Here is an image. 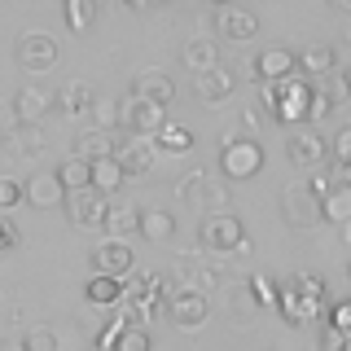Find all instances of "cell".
Masks as SVG:
<instances>
[{"label": "cell", "instance_id": "27", "mask_svg": "<svg viewBox=\"0 0 351 351\" xmlns=\"http://www.w3.org/2000/svg\"><path fill=\"white\" fill-rule=\"evenodd\" d=\"M180 62L189 66V71H206V66H215L219 62V49H215V40L211 36H193L189 44H184V53H180Z\"/></svg>", "mask_w": 351, "mask_h": 351}, {"label": "cell", "instance_id": "18", "mask_svg": "<svg viewBox=\"0 0 351 351\" xmlns=\"http://www.w3.org/2000/svg\"><path fill=\"white\" fill-rule=\"evenodd\" d=\"M132 97L154 101V106H171L176 101V84H171V75H162V71H141L136 84H132Z\"/></svg>", "mask_w": 351, "mask_h": 351}, {"label": "cell", "instance_id": "29", "mask_svg": "<svg viewBox=\"0 0 351 351\" xmlns=\"http://www.w3.org/2000/svg\"><path fill=\"white\" fill-rule=\"evenodd\" d=\"M136 224H141V206H110V211H106L110 237H132Z\"/></svg>", "mask_w": 351, "mask_h": 351}, {"label": "cell", "instance_id": "6", "mask_svg": "<svg viewBox=\"0 0 351 351\" xmlns=\"http://www.w3.org/2000/svg\"><path fill=\"white\" fill-rule=\"evenodd\" d=\"M97 351H149V329L132 321V312H119L110 329L97 334Z\"/></svg>", "mask_w": 351, "mask_h": 351}, {"label": "cell", "instance_id": "11", "mask_svg": "<svg viewBox=\"0 0 351 351\" xmlns=\"http://www.w3.org/2000/svg\"><path fill=\"white\" fill-rule=\"evenodd\" d=\"M132 263H136V255H132V246L123 237H110V241H101V246L93 250V272H101V277H119V281H123L132 272Z\"/></svg>", "mask_w": 351, "mask_h": 351}, {"label": "cell", "instance_id": "24", "mask_svg": "<svg viewBox=\"0 0 351 351\" xmlns=\"http://www.w3.org/2000/svg\"><path fill=\"white\" fill-rule=\"evenodd\" d=\"M93 101H97V93H93V84H84V80L66 84L62 93H53V106H58L62 114H84V110H93Z\"/></svg>", "mask_w": 351, "mask_h": 351}, {"label": "cell", "instance_id": "41", "mask_svg": "<svg viewBox=\"0 0 351 351\" xmlns=\"http://www.w3.org/2000/svg\"><path fill=\"white\" fill-rule=\"evenodd\" d=\"M329 329H351V303H334V307H329Z\"/></svg>", "mask_w": 351, "mask_h": 351}, {"label": "cell", "instance_id": "10", "mask_svg": "<svg viewBox=\"0 0 351 351\" xmlns=\"http://www.w3.org/2000/svg\"><path fill=\"white\" fill-rule=\"evenodd\" d=\"M193 93L202 97L206 106H219V101H228V97L237 93V75L228 71L224 62H215V66H206V71L193 75Z\"/></svg>", "mask_w": 351, "mask_h": 351}, {"label": "cell", "instance_id": "19", "mask_svg": "<svg viewBox=\"0 0 351 351\" xmlns=\"http://www.w3.org/2000/svg\"><path fill=\"white\" fill-rule=\"evenodd\" d=\"M49 110H53V93H44V88H18V97H14L18 123H40Z\"/></svg>", "mask_w": 351, "mask_h": 351}, {"label": "cell", "instance_id": "35", "mask_svg": "<svg viewBox=\"0 0 351 351\" xmlns=\"http://www.w3.org/2000/svg\"><path fill=\"white\" fill-rule=\"evenodd\" d=\"M58 180L66 184V193H71V189H88V162L80 158V154H75V158H66L62 167H58Z\"/></svg>", "mask_w": 351, "mask_h": 351}, {"label": "cell", "instance_id": "2", "mask_svg": "<svg viewBox=\"0 0 351 351\" xmlns=\"http://www.w3.org/2000/svg\"><path fill=\"white\" fill-rule=\"evenodd\" d=\"M197 241L206 255H228V250H250V237L241 228V219L233 211H211L197 224Z\"/></svg>", "mask_w": 351, "mask_h": 351}, {"label": "cell", "instance_id": "38", "mask_svg": "<svg viewBox=\"0 0 351 351\" xmlns=\"http://www.w3.org/2000/svg\"><path fill=\"white\" fill-rule=\"evenodd\" d=\"M22 347L27 351H58V334H53L49 325H36L27 338H22Z\"/></svg>", "mask_w": 351, "mask_h": 351}, {"label": "cell", "instance_id": "9", "mask_svg": "<svg viewBox=\"0 0 351 351\" xmlns=\"http://www.w3.org/2000/svg\"><path fill=\"white\" fill-rule=\"evenodd\" d=\"M162 312L176 321V329H197V325H206V316H211V303H206V294H197V290H176Z\"/></svg>", "mask_w": 351, "mask_h": 351}, {"label": "cell", "instance_id": "15", "mask_svg": "<svg viewBox=\"0 0 351 351\" xmlns=\"http://www.w3.org/2000/svg\"><path fill=\"white\" fill-rule=\"evenodd\" d=\"M290 158H294V167L316 171L321 162H329V141L316 136V132H294L290 136Z\"/></svg>", "mask_w": 351, "mask_h": 351}, {"label": "cell", "instance_id": "44", "mask_svg": "<svg viewBox=\"0 0 351 351\" xmlns=\"http://www.w3.org/2000/svg\"><path fill=\"white\" fill-rule=\"evenodd\" d=\"M329 5H334V9H351V0H329Z\"/></svg>", "mask_w": 351, "mask_h": 351}, {"label": "cell", "instance_id": "12", "mask_svg": "<svg viewBox=\"0 0 351 351\" xmlns=\"http://www.w3.org/2000/svg\"><path fill=\"white\" fill-rule=\"evenodd\" d=\"M215 31H219L224 40H255L259 18L250 14L246 5H233V0H228V5L215 9Z\"/></svg>", "mask_w": 351, "mask_h": 351}, {"label": "cell", "instance_id": "43", "mask_svg": "<svg viewBox=\"0 0 351 351\" xmlns=\"http://www.w3.org/2000/svg\"><path fill=\"white\" fill-rule=\"evenodd\" d=\"M132 9H145V5H158V0H128Z\"/></svg>", "mask_w": 351, "mask_h": 351}, {"label": "cell", "instance_id": "26", "mask_svg": "<svg viewBox=\"0 0 351 351\" xmlns=\"http://www.w3.org/2000/svg\"><path fill=\"white\" fill-rule=\"evenodd\" d=\"M180 197H184V202H193V206H202V211H211V202H224V189H219V184L211 189V180H206L202 171H193L189 180L180 184Z\"/></svg>", "mask_w": 351, "mask_h": 351}, {"label": "cell", "instance_id": "25", "mask_svg": "<svg viewBox=\"0 0 351 351\" xmlns=\"http://www.w3.org/2000/svg\"><path fill=\"white\" fill-rule=\"evenodd\" d=\"M290 290H294V299L303 303L307 316L321 312V303H325V277H316V272H299V277L290 281Z\"/></svg>", "mask_w": 351, "mask_h": 351}, {"label": "cell", "instance_id": "21", "mask_svg": "<svg viewBox=\"0 0 351 351\" xmlns=\"http://www.w3.org/2000/svg\"><path fill=\"white\" fill-rule=\"evenodd\" d=\"M123 180H128V176H123V167H119V162H114V154H106V158H93V162H88V184H93V189L97 193H119V189H123Z\"/></svg>", "mask_w": 351, "mask_h": 351}, {"label": "cell", "instance_id": "30", "mask_svg": "<svg viewBox=\"0 0 351 351\" xmlns=\"http://www.w3.org/2000/svg\"><path fill=\"white\" fill-rule=\"evenodd\" d=\"M75 154H80L84 162L114 154V132H101V128H97V132H84V136H80V149H75Z\"/></svg>", "mask_w": 351, "mask_h": 351}, {"label": "cell", "instance_id": "28", "mask_svg": "<svg viewBox=\"0 0 351 351\" xmlns=\"http://www.w3.org/2000/svg\"><path fill=\"white\" fill-rule=\"evenodd\" d=\"M149 145H154V149H167V154H189V149H193V132L180 128V123H162L158 132H154Z\"/></svg>", "mask_w": 351, "mask_h": 351}, {"label": "cell", "instance_id": "37", "mask_svg": "<svg viewBox=\"0 0 351 351\" xmlns=\"http://www.w3.org/2000/svg\"><path fill=\"white\" fill-rule=\"evenodd\" d=\"M14 141H18V154H40V149H44V132H40V123H18Z\"/></svg>", "mask_w": 351, "mask_h": 351}, {"label": "cell", "instance_id": "34", "mask_svg": "<svg viewBox=\"0 0 351 351\" xmlns=\"http://www.w3.org/2000/svg\"><path fill=\"white\" fill-rule=\"evenodd\" d=\"M246 290H250V299H255L259 307H277V277H268V272H255V277L246 281Z\"/></svg>", "mask_w": 351, "mask_h": 351}, {"label": "cell", "instance_id": "1", "mask_svg": "<svg viewBox=\"0 0 351 351\" xmlns=\"http://www.w3.org/2000/svg\"><path fill=\"white\" fill-rule=\"evenodd\" d=\"M307 97H312V80L303 75H285V80L259 88V101L268 106L272 123H307Z\"/></svg>", "mask_w": 351, "mask_h": 351}, {"label": "cell", "instance_id": "17", "mask_svg": "<svg viewBox=\"0 0 351 351\" xmlns=\"http://www.w3.org/2000/svg\"><path fill=\"white\" fill-rule=\"evenodd\" d=\"M334 71H338V53L329 44H312V49L294 53V75H303V80H321V75Z\"/></svg>", "mask_w": 351, "mask_h": 351}, {"label": "cell", "instance_id": "39", "mask_svg": "<svg viewBox=\"0 0 351 351\" xmlns=\"http://www.w3.org/2000/svg\"><path fill=\"white\" fill-rule=\"evenodd\" d=\"M18 202H22V184H18V180H5V176H0V211H14Z\"/></svg>", "mask_w": 351, "mask_h": 351}, {"label": "cell", "instance_id": "36", "mask_svg": "<svg viewBox=\"0 0 351 351\" xmlns=\"http://www.w3.org/2000/svg\"><path fill=\"white\" fill-rule=\"evenodd\" d=\"M334 97L325 93V88H312V97H307V123H321V119H329L334 114Z\"/></svg>", "mask_w": 351, "mask_h": 351}, {"label": "cell", "instance_id": "22", "mask_svg": "<svg viewBox=\"0 0 351 351\" xmlns=\"http://www.w3.org/2000/svg\"><path fill=\"white\" fill-rule=\"evenodd\" d=\"M136 233L145 237V241H154V246H167V241L176 237V215L171 211H158V206H145V211H141Z\"/></svg>", "mask_w": 351, "mask_h": 351}, {"label": "cell", "instance_id": "32", "mask_svg": "<svg viewBox=\"0 0 351 351\" xmlns=\"http://www.w3.org/2000/svg\"><path fill=\"white\" fill-rule=\"evenodd\" d=\"M66 27L71 31H88L97 22V0H66Z\"/></svg>", "mask_w": 351, "mask_h": 351}, {"label": "cell", "instance_id": "14", "mask_svg": "<svg viewBox=\"0 0 351 351\" xmlns=\"http://www.w3.org/2000/svg\"><path fill=\"white\" fill-rule=\"evenodd\" d=\"M114 162L123 167V176H145V171L154 167V145H149V136L114 141Z\"/></svg>", "mask_w": 351, "mask_h": 351}, {"label": "cell", "instance_id": "40", "mask_svg": "<svg viewBox=\"0 0 351 351\" xmlns=\"http://www.w3.org/2000/svg\"><path fill=\"white\" fill-rule=\"evenodd\" d=\"M321 347L325 351H351V338H347V329H321Z\"/></svg>", "mask_w": 351, "mask_h": 351}, {"label": "cell", "instance_id": "7", "mask_svg": "<svg viewBox=\"0 0 351 351\" xmlns=\"http://www.w3.org/2000/svg\"><path fill=\"white\" fill-rule=\"evenodd\" d=\"M62 206H71V224H75V228H88V233H97V228H106L110 197H106V193H97L93 184H88V189H71V193H66V202H62Z\"/></svg>", "mask_w": 351, "mask_h": 351}, {"label": "cell", "instance_id": "42", "mask_svg": "<svg viewBox=\"0 0 351 351\" xmlns=\"http://www.w3.org/2000/svg\"><path fill=\"white\" fill-rule=\"evenodd\" d=\"M0 351H27V347H22V338H14V343H0Z\"/></svg>", "mask_w": 351, "mask_h": 351}, {"label": "cell", "instance_id": "3", "mask_svg": "<svg viewBox=\"0 0 351 351\" xmlns=\"http://www.w3.org/2000/svg\"><path fill=\"white\" fill-rule=\"evenodd\" d=\"M281 219L290 228H299V233H307V228L321 224V193L312 189V180H294L281 189Z\"/></svg>", "mask_w": 351, "mask_h": 351}, {"label": "cell", "instance_id": "8", "mask_svg": "<svg viewBox=\"0 0 351 351\" xmlns=\"http://www.w3.org/2000/svg\"><path fill=\"white\" fill-rule=\"evenodd\" d=\"M14 58H18L22 71L44 75V71L58 66V40L44 36V31H27V36H18V44H14Z\"/></svg>", "mask_w": 351, "mask_h": 351}, {"label": "cell", "instance_id": "13", "mask_svg": "<svg viewBox=\"0 0 351 351\" xmlns=\"http://www.w3.org/2000/svg\"><path fill=\"white\" fill-rule=\"evenodd\" d=\"M22 197L36 211H58L66 202V184L58 180V171H44V176H31V184H22Z\"/></svg>", "mask_w": 351, "mask_h": 351}, {"label": "cell", "instance_id": "4", "mask_svg": "<svg viewBox=\"0 0 351 351\" xmlns=\"http://www.w3.org/2000/svg\"><path fill=\"white\" fill-rule=\"evenodd\" d=\"M219 171L224 180H255L263 171V149L255 136H228L219 149Z\"/></svg>", "mask_w": 351, "mask_h": 351}, {"label": "cell", "instance_id": "20", "mask_svg": "<svg viewBox=\"0 0 351 351\" xmlns=\"http://www.w3.org/2000/svg\"><path fill=\"white\" fill-rule=\"evenodd\" d=\"M321 219H329V224H347L351 219V184L347 180H334L321 189Z\"/></svg>", "mask_w": 351, "mask_h": 351}, {"label": "cell", "instance_id": "45", "mask_svg": "<svg viewBox=\"0 0 351 351\" xmlns=\"http://www.w3.org/2000/svg\"><path fill=\"white\" fill-rule=\"evenodd\" d=\"M219 5H228V0H219Z\"/></svg>", "mask_w": 351, "mask_h": 351}, {"label": "cell", "instance_id": "16", "mask_svg": "<svg viewBox=\"0 0 351 351\" xmlns=\"http://www.w3.org/2000/svg\"><path fill=\"white\" fill-rule=\"evenodd\" d=\"M219 307H224V316L233 325H250L255 312H259V303L250 299V290L241 281H224V290H219Z\"/></svg>", "mask_w": 351, "mask_h": 351}, {"label": "cell", "instance_id": "5", "mask_svg": "<svg viewBox=\"0 0 351 351\" xmlns=\"http://www.w3.org/2000/svg\"><path fill=\"white\" fill-rule=\"evenodd\" d=\"M162 123H167V106L141 101V97L119 101V132H128V136H154Z\"/></svg>", "mask_w": 351, "mask_h": 351}, {"label": "cell", "instance_id": "33", "mask_svg": "<svg viewBox=\"0 0 351 351\" xmlns=\"http://www.w3.org/2000/svg\"><path fill=\"white\" fill-rule=\"evenodd\" d=\"M329 158H334L338 180H347V167H351V128H338L334 132V141H329Z\"/></svg>", "mask_w": 351, "mask_h": 351}, {"label": "cell", "instance_id": "23", "mask_svg": "<svg viewBox=\"0 0 351 351\" xmlns=\"http://www.w3.org/2000/svg\"><path fill=\"white\" fill-rule=\"evenodd\" d=\"M255 75L263 84H277L285 75H294V53L290 49H263L259 62H255Z\"/></svg>", "mask_w": 351, "mask_h": 351}, {"label": "cell", "instance_id": "31", "mask_svg": "<svg viewBox=\"0 0 351 351\" xmlns=\"http://www.w3.org/2000/svg\"><path fill=\"white\" fill-rule=\"evenodd\" d=\"M88 303H119L123 299V281L119 277H101V272H93V281H88Z\"/></svg>", "mask_w": 351, "mask_h": 351}]
</instances>
